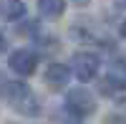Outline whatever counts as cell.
<instances>
[{"label": "cell", "mask_w": 126, "mask_h": 124, "mask_svg": "<svg viewBox=\"0 0 126 124\" xmlns=\"http://www.w3.org/2000/svg\"><path fill=\"white\" fill-rule=\"evenodd\" d=\"M71 74H73V71H71L66 63H48L43 79H46V84H48L50 89H63V86H68Z\"/></svg>", "instance_id": "obj_6"}, {"label": "cell", "mask_w": 126, "mask_h": 124, "mask_svg": "<svg viewBox=\"0 0 126 124\" xmlns=\"http://www.w3.org/2000/svg\"><path fill=\"white\" fill-rule=\"evenodd\" d=\"M8 66L18 76H33L35 68H38V56L30 48H15L10 53V58H8Z\"/></svg>", "instance_id": "obj_4"}, {"label": "cell", "mask_w": 126, "mask_h": 124, "mask_svg": "<svg viewBox=\"0 0 126 124\" xmlns=\"http://www.w3.org/2000/svg\"><path fill=\"white\" fill-rule=\"evenodd\" d=\"M0 99H5L10 106H13L18 114L23 117H38L40 114V104L25 81H18V79H8L0 74Z\"/></svg>", "instance_id": "obj_1"}, {"label": "cell", "mask_w": 126, "mask_h": 124, "mask_svg": "<svg viewBox=\"0 0 126 124\" xmlns=\"http://www.w3.org/2000/svg\"><path fill=\"white\" fill-rule=\"evenodd\" d=\"M71 3H73V5H76V8H86V5L91 3V0H71Z\"/></svg>", "instance_id": "obj_10"}, {"label": "cell", "mask_w": 126, "mask_h": 124, "mask_svg": "<svg viewBox=\"0 0 126 124\" xmlns=\"http://www.w3.org/2000/svg\"><path fill=\"white\" fill-rule=\"evenodd\" d=\"M101 89L106 94H113V91H124L126 89V58H113L109 68H106V76L101 81Z\"/></svg>", "instance_id": "obj_5"}, {"label": "cell", "mask_w": 126, "mask_h": 124, "mask_svg": "<svg viewBox=\"0 0 126 124\" xmlns=\"http://www.w3.org/2000/svg\"><path fill=\"white\" fill-rule=\"evenodd\" d=\"M5 48H8V41H5V36H3V33H0V56L5 53Z\"/></svg>", "instance_id": "obj_9"}, {"label": "cell", "mask_w": 126, "mask_h": 124, "mask_svg": "<svg viewBox=\"0 0 126 124\" xmlns=\"http://www.w3.org/2000/svg\"><path fill=\"white\" fill-rule=\"evenodd\" d=\"M66 10V0H38V13L40 18H48V20H56L63 15Z\"/></svg>", "instance_id": "obj_8"}, {"label": "cell", "mask_w": 126, "mask_h": 124, "mask_svg": "<svg viewBox=\"0 0 126 124\" xmlns=\"http://www.w3.org/2000/svg\"><path fill=\"white\" fill-rule=\"evenodd\" d=\"M116 5L119 8H126V0H116Z\"/></svg>", "instance_id": "obj_12"}, {"label": "cell", "mask_w": 126, "mask_h": 124, "mask_svg": "<svg viewBox=\"0 0 126 124\" xmlns=\"http://www.w3.org/2000/svg\"><path fill=\"white\" fill-rule=\"evenodd\" d=\"M28 8L23 0H0V18L8 20V23H15V20L25 18Z\"/></svg>", "instance_id": "obj_7"}, {"label": "cell", "mask_w": 126, "mask_h": 124, "mask_svg": "<svg viewBox=\"0 0 126 124\" xmlns=\"http://www.w3.org/2000/svg\"><path fill=\"white\" fill-rule=\"evenodd\" d=\"M71 71L78 81H93L101 71V58L93 53V51H78V53L71 56Z\"/></svg>", "instance_id": "obj_3"}, {"label": "cell", "mask_w": 126, "mask_h": 124, "mask_svg": "<svg viewBox=\"0 0 126 124\" xmlns=\"http://www.w3.org/2000/svg\"><path fill=\"white\" fill-rule=\"evenodd\" d=\"M119 33H121V38H126V20L121 23V28H119Z\"/></svg>", "instance_id": "obj_11"}, {"label": "cell", "mask_w": 126, "mask_h": 124, "mask_svg": "<svg viewBox=\"0 0 126 124\" xmlns=\"http://www.w3.org/2000/svg\"><path fill=\"white\" fill-rule=\"evenodd\" d=\"M63 109L66 114H71L73 119H83V117H91L96 111V96L91 94L88 89H68L66 91V99H63Z\"/></svg>", "instance_id": "obj_2"}]
</instances>
